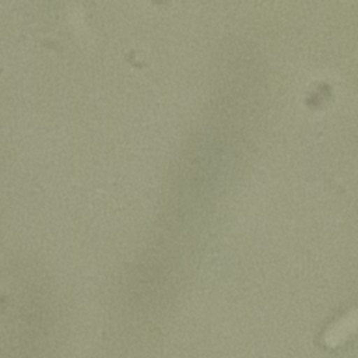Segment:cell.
<instances>
[{"label": "cell", "mask_w": 358, "mask_h": 358, "mask_svg": "<svg viewBox=\"0 0 358 358\" xmlns=\"http://www.w3.org/2000/svg\"><path fill=\"white\" fill-rule=\"evenodd\" d=\"M358 331V308L333 323L324 333L323 341L329 347H337Z\"/></svg>", "instance_id": "6da1fadb"}]
</instances>
